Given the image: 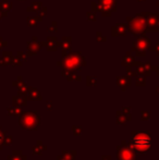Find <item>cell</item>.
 Returning a JSON list of instances; mask_svg holds the SVG:
<instances>
[{"label": "cell", "mask_w": 159, "mask_h": 160, "mask_svg": "<svg viewBox=\"0 0 159 160\" xmlns=\"http://www.w3.org/2000/svg\"><path fill=\"white\" fill-rule=\"evenodd\" d=\"M134 146L138 150H146V149L149 148L150 146V141L149 139L145 135H138V137L134 139Z\"/></svg>", "instance_id": "obj_1"}]
</instances>
